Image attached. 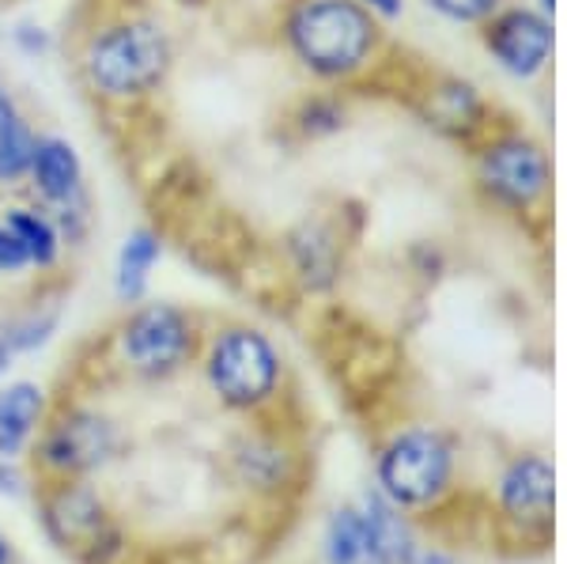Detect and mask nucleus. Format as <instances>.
<instances>
[{"instance_id":"nucleus-1","label":"nucleus","mask_w":567,"mask_h":564,"mask_svg":"<svg viewBox=\"0 0 567 564\" xmlns=\"http://www.w3.org/2000/svg\"><path fill=\"white\" fill-rule=\"evenodd\" d=\"M374 27L355 0H307L291 16V45L322 76H344L371 53Z\"/></svg>"},{"instance_id":"nucleus-2","label":"nucleus","mask_w":567,"mask_h":564,"mask_svg":"<svg viewBox=\"0 0 567 564\" xmlns=\"http://www.w3.org/2000/svg\"><path fill=\"white\" fill-rule=\"evenodd\" d=\"M167 39L155 23L110 27L87 45V80L103 95L130 99L148 91L167 72Z\"/></svg>"},{"instance_id":"nucleus-3","label":"nucleus","mask_w":567,"mask_h":564,"mask_svg":"<svg viewBox=\"0 0 567 564\" xmlns=\"http://www.w3.org/2000/svg\"><path fill=\"white\" fill-rule=\"evenodd\" d=\"M379 481L393 504H427L451 481V448L443 435L424 429L398 435L379 462Z\"/></svg>"},{"instance_id":"nucleus-4","label":"nucleus","mask_w":567,"mask_h":564,"mask_svg":"<svg viewBox=\"0 0 567 564\" xmlns=\"http://www.w3.org/2000/svg\"><path fill=\"white\" fill-rule=\"evenodd\" d=\"M208 379L216 394L231 406H258L272 394L280 379L277 349L258 330H227L213 345L208 357Z\"/></svg>"},{"instance_id":"nucleus-5","label":"nucleus","mask_w":567,"mask_h":564,"mask_svg":"<svg viewBox=\"0 0 567 564\" xmlns=\"http://www.w3.org/2000/svg\"><path fill=\"white\" fill-rule=\"evenodd\" d=\"M481 182L499 197L503 205L526 208L545 194L548 186V160L537 144L511 136L484 152L481 160Z\"/></svg>"},{"instance_id":"nucleus-6","label":"nucleus","mask_w":567,"mask_h":564,"mask_svg":"<svg viewBox=\"0 0 567 564\" xmlns=\"http://www.w3.org/2000/svg\"><path fill=\"white\" fill-rule=\"evenodd\" d=\"M125 357L136 371H148V376H159V371H171L186 360L189 352V326L175 307H144L130 318L122 338Z\"/></svg>"},{"instance_id":"nucleus-7","label":"nucleus","mask_w":567,"mask_h":564,"mask_svg":"<svg viewBox=\"0 0 567 564\" xmlns=\"http://www.w3.org/2000/svg\"><path fill=\"white\" fill-rule=\"evenodd\" d=\"M503 512L523 526H548L556 504V474L542 454H526L507 466L499 481Z\"/></svg>"},{"instance_id":"nucleus-8","label":"nucleus","mask_w":567,"mask_h":564,"mask_svg":"<svg viewBox=\"0 0 567 564\" xmlns=\"http://www.w3.org/2000/svg\"><path fill=\"white\" fill-rule=\"evenodd\" d=\"M488 50L499 58V65L515 76H534L542 72L548 61V50H553V31L542 16L534 12H503L496 23L488 27Z\"/></svg>"},{"instance_id":"nucleus-9","label":"nucleus","mask_w":567,"mask_h":564,"mask_svg":"<svg viewBox=\"0 0 567 564\" xmlns=\"http://www.w3.org/2000/svg\"><path fill=\"white\" fill-rule=\"evenodd\" d=\"M110 443L114 440H110L106 421L76 413V417H65V421L50 432V440H45V462L58 470H87L106 459Z\"/></svg>"},{"instance_id":"nucleus-10","label":"nucleus","mask_w":567,"mask_h":564,"mask_svg":"<svg viewBox=\"0 0 567 564\" xmlns=\"http://www.w3.org/2000/svg\"><path fill=\"white\" fill-rule=\"evenodd\" d=\"M413 553L409 531L401 523V515H393L382 500L368 504L363 512V564H405Z\"/></svg>"},{"instance_id":"nucleus-11","label":"nucleus","mask_w":567,"mask_h":564,"mask_svg":"<svg viewBox=\"0 0 567 564\" xmlns=\"http://www.w3.org/2000/svg\"><path fill=\"white\" fill-rule=\"evenodd\" d=\"M31 175L39 182V189L53 202H65L76 194L80 186V156L69 141L61 136H45L34 144V160H31Z\"/></svg>"},{"instance_id":"nucleus-12","label":"nucleus","mask_w":567,"mask_h":564,"mask_svg":"<svg viewBox=\"0 0 567 564\" xmlns=\"http://www.w3.org/2000/svg\"><path fill=\"white\" fill-rule=\"evenodd\" d=\"M42 413V390L31 383H16L0 394V454H20L31 440L34 421Z\"/></svg>"},{"instance_id":"nucleus-13","label":"nucleus","mask_w":567,"mask_h":564,"mask_svg":"<svg viewBox=\"0 0 567 564\" xmlns=\"http://www.w3.org/2000/svg\"><path fill=\"white\" fill-rule=\"evenodd\" d=\"M50 526L58 534V542H65V550H80V542H95L103 531V512L95 507V500L87 493H61L58 504L50 507Z\"/></svg>"},{"instance_id":"nucleus-14","label":"nucleus","mask_w":567,"mask_h":564,"mask_svg":"<svg viewBox=\"0 0 567 564\" xmlns=\"http://www.w3.org/2000/svg\"><path fill=\"white\" fill-rule=\"evenodd\" d=\"M159 258V239L152 232H133L117 254V296L136 299L148 285V273Z\"/></svg>"},{"instance_id":"nucleus-15","label":"nucleus","mask_w":567,"mask_h":564,"mask_svg":"<svg viewBox=\"0 0 567 564\" xmlns=\"http://www.w3.org/2000/svg\"><path fill=\"white\" fill-rule=\"evenodd\" d=\"M326 557L329 564H363V512H344L333 515L326 534Z\"/></svg>"},{"instance_id":"nucleus-16","label":"nucleus","mask_w":567,"mask_h":564,"mask_svg":"<svg viewBox=\"0 0 567 564\" xmlns=\"http://www.w3.org/2000/svg\"><path fill=\"white\" fill-rule=\"evenodd\" d=\"M8 224H12V232L20 235L27 258H31L34 266H50V262L58 258V232H53V227L45 224L42 216L12 213V216H8Z\"/></svg>"},{"instance_id":"nucleus-17","label":"nucleus","mask_w":567,"mask_h":564,"mask_svg":"<svg viewBox=\"0 0 567 564\" xmlns=\"http://www.w3.org/2000/svg\"><path fill=\"white\" fill-rule=\"evenodd\" d=\"M34 144L39 141L31 136V130H27L20 117H12L4 125V133H0V178H20L23 171H31Z\"/></svg>"},{"instance_id":"nucleus-18","label":"nucleus","mask_w":567,"mask_h":564,"mask_svg":"<svg viewBox=\"0 0 567 564\" xmlns=\"http://www.w3.org/2000/svg\"><path fill=\"white\" fill-rule=\"evenodd\" d=\"M435 12H443L446 20H458V23H473V20H484V16L496 12L499 0H427Z\"/></svg>"},{"instance_id":"nucleus-19","label":"nucleus","mask_w":567,"mask_h":564,"mask_svg":"<svg viewBox=\"0 0 567 564\" xmlns=\"http://www.w3.org/2000/svg\"><path fill=\"white\" fill-rule=\"evenodd\" d=\"M27 250L20 243V235L12 232V224L0 221V269H23L27 266Z\"/></svg>"},{"instance_id":"nucleus-20","label":"nucleus","mask_w":567,"mask_h":564,"mask_svg":"<svg viewBox=\"0 0 567 564\" xmlns=\"http://www.w3.org/2000/svg\"><path fill=\"white\" fill-rule=\"evenodd\" d=\"M379 16H386V20H398L401 12H405V0H368Z\"/></svg>"},{"instance_id":"nucleus-21","label":"nucleus","mask_w":567,"mask_h":564,"mask_svg":"<svg viewBox=\"0 0 567 564\" xmlns=\"http://www.w3.org/2000/svg\"><path fill=\"white\" fill-rule=\"evenodd\" d=\"M12 117H16V111H12V103H8V99H4V95H0V133H4V125H8V122H12Z\"/></svg>"},{"instance_id":"nucleus-22","label":"nucleus","mask_w":567,"mask_h":564,"mask_svg":"<svg viewBox=\"0 0 567 564\" xmlns=\"http://www.w3.org/2000/svg\"><path fill=\"white\" fill-rule=\"evenodd\" d=\"M4 368H8V349L0 345V371H4Z\"/></svg>"},{"instance_id":"nucleus-23","label":"nucleus","mask_w":567,"mask_h":564,"mask_svg":"<svg viewBox=\"0 0 567 564\" xmlns=\"http://www.w3.org/2000/svg\"><path fill=\"white\" fill-rule=\"evenodd\" d=\"M0 564H8V545H4V539H0Z\"/></svg>"}]
</instances>
